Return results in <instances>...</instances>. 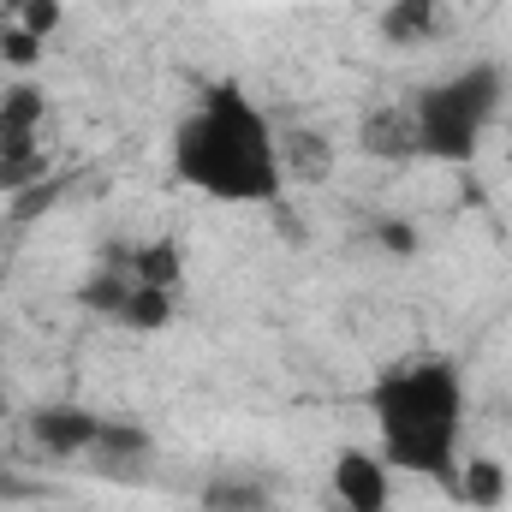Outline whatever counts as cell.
<instances>
[{"mask_svg": "<svg viewBox=\"0 0 512 512\" xmlns=\"http://www.w3.org/2000/svg\"><path fill=\"white\" fill-rule=\"evenodd\" d=\"M173 173L215 197V203H280L286 167H280V131L268 114L227 78L209 84L203 102L173 126Z\"/></svg>", "mask_w": 512, "mask_h": 512, "instance_id": "cell-1", "label": "cell"}, {"mask_svg": "<svg viewBox=\"0 0 512 512\" xmlns=\"http://www.w3.org/2000/svg\"><path fill=\"white\" fill-rule=\"evenodd\" d=\"M370 411H376V435H382V459L405 477L459 483V429H465V382L447 358H417L387 370L370 387Z\"/></svg>", "mask_w": 512, "mask_h": 512, "instance_id": "cell-2", "label": "cell"}, {"mask_svg": "<svg viewBox=\"0 0 512 512\" xmlns=\"http://www.w3.org/2000/svg\"><path fill=\"white\" fill-rule=\"evenodd\" d=\"M501 96H507V78L489 66V60H471L447 78H435L411 114H417V143L429 161H471L483 131L495 126L501 114Z\"/></svg>", "mask_w": 512, "mask_h": 512, "instance_id": "cell-3", "label": "cell"}, {"mask_svg": "<svg viewBox=\"0 0 512 512\" xmlns=\"http://www.w3.org/2000/svg\"><path fill=\"white\" fill-rule=\"evenodd\" d=\"M328 489H334V507L340 512H387L393 507V465L382 453H364V447H346L328 471Z\"/></svg>", "mask_w": 512, "mask_h": 512, "instance_id": "cell-4", "label": "cell"}, {"mask_svg": "<svg viewBox=\"0 0 512 512\" xmlns=\"http://www.w3.org/2000/svg\"><path fill=\"white\" fill-rule=\"evenodd\" d=\"M102 423H108V417H96V411H84V405H66V399L30 411V435H36V447H48V453H60V459L90 453L96 435H102Z\"/></svg>", "mask_w": 512, "mask_h": 512, "instance_id": "cell-5", "label": "cell"}, {"mask_svg": "<svg viewBox=\"0 0 512 512\" xmlns=\"http://www.w3.org/2000/svg\"><path fill=\"white\" fill-rule=\"evenodd\" d=\"M149 429H137V423H102V435H96V447L84 453L102 477H143V465H149Z\"/></svg>", "mask_w": 512, "mask_h": 512, "instance_id": "cell-6", "label": "cell"}, {"mask_svg": "<svg viewBox=\"0 0 512 512\" xmlns=\"http://www.w3.org/2000/svg\"><path fill=\"white\" fill-rule=\"evenodd\" d=\"M42 114H48V96L30 78H12L0 90V149H36Z\"/></svg>", "mask_w": 512, "mask_h": 512, "instance_id": "cell-7", "label": "cell"}, {"mask_svg": "<svg viewBox=\"0 0 512 512\" xmlns=\"http://www.w3.org/2000/svg\"><path fill=\"white\" fill-rule=\"evenodd\" d=\"M358 143H364V155H376V161H411V155H423V143H417V114H411V108H376V114H364Z\"/></svg>", "mask_w": 512, "mask_h": 512, "instance_id": "cell-8", "label": "cell"}, {"mask_svg": "<svg viewBox=\"0 0 512 512\" xmlns=\"http://www.w3.org/2000/svg\"><path fill=\"white\" fill-rule=\"evenodd\" d=\"M447 6L441 0H387L382 6V42L393 48H423L429 36H441Z\"/></svg>", "mask_w": 512, "mask_h": 512, "instance_id": "cell-9", "label": "cell"}, {"mask_svg": "<svg viewBox=\"0 0 512 512\" xmlns=\"http://www.w3.org/2000/svg\"><path fill=\"white\" fill-rule=\"evenodd\" d=\"M280 167L286 179H304V185H322L334 173V143L322 137L316 126H292L280 131Z\"/></svg>", "mask_w": 512, "mask_h": 512, "instance_id": "cell-10", "label": "cell"}, {"mask_svg": "<svg viewBox=\"0 0 512 512\" xmlns=\"http://www.w3.org/2000/svg\"><path fill=\"white\" fill-rule=\"evenodd\" d=\"M507 489L512 483H507V465L501 459H471V465H459V483H453V495L477 512L507 507Z\"/></svg>", "mask_w": 512, "mask_h": 512, "instance_id": "cell-11", "label": "cell"}, {"mask_svg": "<svg viewBox=\"0 0 512 512\" xmlns=\"http://www.w3.org/2000/svg\"><path fill=\"white\" fill-rule=\"evenodd\" d=\"M173 298L179 292H167V286H131V298H126V310L114 316L120 328H137V334H155V328H167L173 322Z\"/></svg>", "mask_w": 512, "mask_h": 512, "instance_id": "cell-12", "label": "cell"}, {"mask_svg": "<svg viewBox=\"0 0 512 512\" xmlns=\"http://www.w3.org/2000/svg\"><path fill=\"white\" fill-rule=\"evenodd\" d=\"M131 268H137V280L143 286H167V292H179V245L173 239H155V245H131Z\"/></svg>", "mask_w": 512, "mask_h": 512, "instance_id": "cell-13", "label": "cell"}, {"mask_svg": "<svg viewBox=\"0 0 512 512\" xmlns=\"http://www.w3.org/2000/svg\"><path fill=\"white\" fill-rule=\"evenodd\" d=\"M60 18H66V6H60V0H24V6L12 12V24H18V30H30L36 42H48V36L60 30Z\"/></svg>", "mask_w": 512, "mask_h": 512, "instance_id": "cell-14", "label": "cell"}, {"mask_svg": "<svg viewBox=\"0 0 512 512\" xmlns=\"http://www.w3.org/2000/svg\"><path fill=\"white\" fill-rule=\"evenodd\" d=\"M370 239H376L387 256H417V227H411V221H393V215H382V221L370 227Z\"/></svg>", "mask_w": 512, "mask_h": 512, "instance_id": "cell-15", "label": "cell"}, {"mask_svg": "<svg viewBox=\"0 0 512 512\" xmlns=\"http://www.w3.org/2000/svg\"><path fill=\"white\" fill-rule=\"evenodd\" d=\"M36 60H42V42L18 24H6L0 30V66H36Z\"/></svg>", "mask_w": 512, "mask_h": 512, "instance_id": "cell-16", "label": "cell"}, {"mask_svg": "<svg viewBox=\"0 0 512 512\" xmlns=\"http://www.w3.org/2000/svg\"><path fill=\"white\" fill-rule=\"evenodd\" d=\"M0 417H6V387H0Z\"/></svg>", "mask_w": 512, "mask_h": 512, "instance_id": "cell-17", "label": "cell"}, {"mask_svg": "<svg viewBox=\"0 0 512 512\" xmlns=\"http://www.w3.org/2000/svg\"><path fill=\"white\" fill-rule=\"evenodd\" d=\"M507 161H512V126H507Z\"/></svg>", "mask_w": 512, "mask_h": 512, "instance_id": "cell-18", "label": "cell"}, {"mask_svg": "<svg viewBox=\"0 0 512 512\" xmlns=\"http://www.w3.org/2000/svg\"><path fill=\"white\" fill-rule=\"evenodd\" d=\"M334 512H340V507H334Z\"/></svg>", "mask_w": 512, "mask_h": 512, "instance_id": "cell-19", "label": "cell"}]
</instances>
